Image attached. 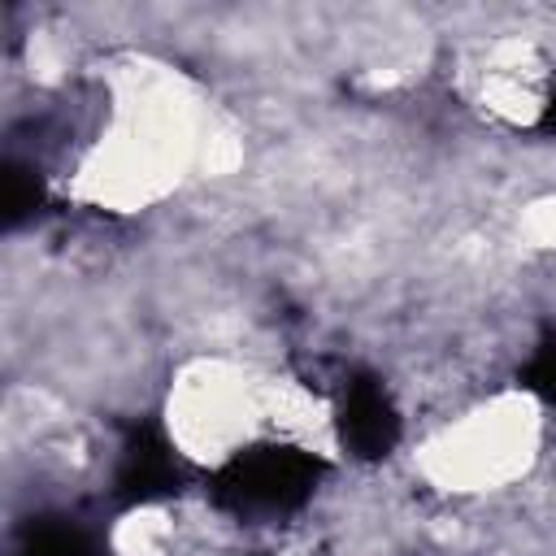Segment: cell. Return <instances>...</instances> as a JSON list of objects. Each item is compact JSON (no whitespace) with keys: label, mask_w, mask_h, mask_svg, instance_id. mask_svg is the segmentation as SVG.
Here are the masks:
<instances>
[{"label":"cell","mask_w":556,"mask_h":556,"mask_svg":"<svg viewBox=\"0 0 556 556\" xmlns=\"http://www.w3.org/2000/svg\"><path fill=\"white\" fill-rule=\"evenodd\" d=\"M169 482H174V456H169V447L152 430H139L126 443V452H122V469H117L122 495L148 500L156 491H169Z\"/></svg>","instance_id":"3957f363"},{"label":"cell","mask_w":556,"mask_h":556,"mask_svg":"<svg viewBox=\"0 0 556 556\" xmlns=\"http://www.w3.org/2000/svg\"><path fill=\"white\" fill-rule=\"evenodd\" d=\"M526 382H530L534 391H543L547 400H556V343L539 348V356H534L530 369H526Z\"/></svg>","instance_id":"277c9868"},{"label":"cell","mask_w":556,"mask_h":556,"mask_svg":"<svg viewBox=\"0 0 556 556\" xmlns=\"http://www.w3.org/2000/svg\"><path fill=\"white\" fill-rule=\"evenodd\" d=\"M543 130H556V91H552V100L543 109Z\"/></svg>","instance_id":"8992f818"},{"label":"cell","mask_w":556,"mask_h":556,"mask_svg":"<svg viewBox=\"0 0 556 556\" xmlns=\"http://www.w3.org/2000/svg\"><path fill=\"white\" fill-rule=\"evenodd\" d=\"M35 556H87V552H83L74 539H65V534H61V539H48V543H39V552H35Z\"/></svg>","instance_id":"5b68a950"},{"label":"cell","mask_w":556,"mask_h":556,"mask_svg":"<svg viewBox=\"0 0 556 556\" xmlns=\"http://www.w3.org/2000/svg\"><path fill=\"white\" fill-rule=\"evenodd\" d=\"M339 434L356 456H387L400 439V417L382 387L374 378H352L343 387V408H339Z\"/></svg>","instance_id":"7a4b0ae2"},{"label":"cell","mask_w":556,"mask_h":556,"mask_svg":"<svg viewBox=\"0 0 556 556\" xmlns=\"http://www.w3.org/2000/svg\"><path fill=\"white\" fill-rule=\"evenodd\" d=\"M317 478V460L300 447H252L226 465L217 491L235 508H295Z\"/></svg>","instance_id":"6da1fadb"}]
</instances>
